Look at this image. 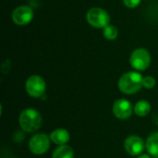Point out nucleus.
<instances>
[{
    "instance_id": "nucleus-14",
    "label": "nucleus",
    "mask_w": 158,
    "mask_h": 158,
    "mask_svg": "<svg viewBox=\"0 0 158 158\" xmlns=\"http://www.w3.org/2000/svg\"><path fill=\"white\" fill-rule=\"evenodd\" d=\"M103 34H104V37L107 40H115L118 38V28L114 25H108L106 26V28H104L103 30Z\"/></svg>"
},
{
    "instance_id": "nucleus-6",
    "label": "nucleus",
    "mask_w": 158,
    "mask_h": 158,
    "mask_svg": "<svg viewBox=\"0 0 158 158\" xmlns=\"http://www.w3.org/2000/svg\"><path fill=\"white\" fill-rule=\"evenodd\" d=\"M26 91L27 94L34 98L41 97L46 89V84L44 80L39 75H32L28 78L26 81Z\"/></svg>"
},
{
    "instance_id": "nucleus-10",
    "label": "nucleus",
    "mask_w": 158,
    "mask_h": 158,
    "mask_svg": "<svg viewBox=\"0 0 158 158\" xmlns=\"http://www.w3.org/2000/svg\"><path fill=\"white\" fill-rule=\"evenodd\" d=\"M50 140L57 145H65L70 139L69 133L67 130L56 129L50 133Z\"/></svg>"
},
{
    "instance_id": "nucleus-5",
    "label": "nucleus",
    "mask_w": 158,
    "mask_h": 158,
    "mask_svg": "<svg viewBox=\"0 0 158 158\" xmlns=\"http://www.w3.org/2000/svg\"><path fill=\"white\" fill-rule=\"evenodd\" d=\"M50 147V137L44 133H37L33 135L29 142L30 151L37 156L43 155L48 151Z\"/></svg>"
},
{
    "instance_id": "nucleus-7",
    "label": "nucleus",
    "mask_w": 158,
    "mask_h": 158,
    "mask_svg": "<svg viewBox=\"0 0 158 158\" xmlns=\"http://www.w3.org/2000/svg\"><path fill=\"white\" fill-rule=\"evenodd\" d=\"M33 19V10L29 6H19L12 12V20L15 24L23 26L29 24Z\"/></svg>"
},
{
    "instance_id": "nucleus-13",
    "label": "nucleus",
    "mask_w": 158,
    "mask_h": 158,
    "mask_svg": "<svg viewBox=\"0 0 158 158\" xmlns=\"http://www.w3.org/2000/svg\"><path fill=\"white\" fill-rule=\"evenodd\" d=\"M151 110V105L148 101L141 100L136 103L134 106V113L138 117H145L150 113Z\"/></svg>"
},
{
    "instance_id": "nucleus-9",
    "label": "nucleus",
    "mask_w": 158,
    "mask_h": 158,
    "mask_svg": "<svg viewBox=\"0 0 158 158\" xmlns=\"http://www.w3.org/2000/svg\"><path fill=\"white\" fill-rule=\"evenodd\" d=\"M132 106L130 101L121 98L115 102L113 106L114 115L119 119H128L132 115Z\"/></svg>"
},
{
    "instance_id": "nucleus-16",
    "label": "nucleus",
    "mask_w": 158,
    "mask_h": 158,
    "mask_svg": "<svg viewBox=\"0 0 158 158\" xmlns=\"http://www.w3.org/2000/svg\"><path fill=\"white\" fill-rule=\"evenodd\" d=\"M142 0H123V4L129 8H134L140 5Z\"/></svg>"
},
{
    "instance_id": "nucleus-11",
    "label": "nucleus",
    "mask_w": 158,
    "mask_h": 158,
    "mask_svg": "<svg viewBox=\"0 0 158 158\" xmlns=\"http://www.w3.org/2000/svg\"><path fill=\"white\" fill-rule=\"evenodd\" d=\"M145 147L151 156L158 158V132H154L148 137Z\"/></svg>"
},
{
    "instance_id": "nucleus-4",
    "label": "nucleus",
    "mask_w": 158,
    "mask_h": 158,
    "mask_svg": "<svg viewBox=\"0 0 158 158\" xmlns=\"http://www.w3.org/2000/svg\"><path fill=\"white\" fill-rule=\"evenodd\" d=\"M130 63L136 70H145L151 64L150 53L145 48H137L131 53Z\"/></svg>"
},
{
    "instance_id": "nucleus-12",
    "label": "nucleus",
    "mask_w": 158,
    "mask_h": 158,
    "mask_svg": "<svg viewBox=\"0 0 158 158\" xmlns=\"http://www.w3.org/2000/svg\"><path fill=\"white\" fill-rule=\"evenodd\" d=\"M52 158H74V153L70 146L67 144L59 145L54 151Z\"/></svg>"
},
{
    "instance_id": "nucleus-3",
    "label": "nucleus",
    "mask_w": 158,
    "mask_h": 158,
    "mask_svg": "<svg viewBox=\"0 0 158 158\" xmlns=\"http://www.w3.org/2000/svg\"><path fill=\"white\" fill-rule=\"evenodd\" d=\"M86 20L94 28L104 29L109 25L110 16L101 7H92L86 14Z\"/></svg>"
},
{
    "instance_id": "nucleus-2",
    "label": "nucleus",
    "mask_w": 158,
    "mask_h": 158,
    "mask_svg": "<svg viewBox=\"0 0 158 158\" xmlns=\"http://www.w3.org/2000/svg\"><path fill=\"white\" fill-rule=\"evenodd\" d=\"M19 122L24 131L35 132L42 126V116L37 110L27 108L20 113Z\"/></svg>"
},
{
    "instance_id": "nucleus-15",
    "label": "nucleus",
    "mask_w": 158,
    "mask_h": 158,
    "mask_svg": "<svg viewBox=\"0 0 158 158\" xmlns=\"http://www.w3.org/2000/svg\"><path fill=\"white\" fill-rule=\"evenodd\" d=\"M156 84V79L152 76H147L144 77L143 80V87L146 88V89H153Z\"/></svg>"
},
{
    "instance_id": "nucleus-1",
    "label": "nucleus",
    "mask_w": 158,
    "mask_h": 158,
    "mask_svg": "<svg viewBox=\"0 0 158 158\" xmlns=\"http://www.w3.org/2000/svg\"><path fill=\"white\" fill-rule=\"evenodd\" d=\"M143 77L137 71H129L118 80V89L125 94H134L143 87Z\"/></svg>"
},
{
    "instance_id": "nucleus-17",
    "label": "nucleus",
    "mask_w": 158,
    "mask_h": 158,
    "mask_svg": "<svg viewBox=\"0 0 158 158\" xmlns=\"http://www.w3.org/2000/svg\"><path fill=\"white\" fill-rule=\"evenodd\" d=\"M137 158H151V157H150V156H148V155H140V156H139Z\"/></svg>"
},
{
    "instance_id": "nucleus-8",
    "label": "nucleus",
    "mask_w": 158,
    "mask_h": 158,
    "mask_svg": "<svg viewBox=\"0 0 158 158\" xmlns=\"http://www.w3.org/2000/svg\"><path fill=\"white\" fill-rule=\"evenodd\" d=\"M145 144L143 139L137 135L129 136L124 142V148L131 156H140L144 150Z\"/></svg>"
}]
</instances>
